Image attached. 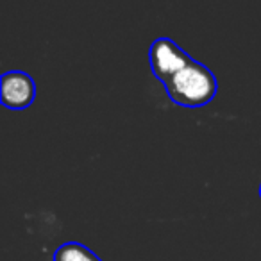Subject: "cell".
Instances as JSON below:
<instances>
[{"label": "cell", "instance_id": "obj_1", "mask_svg": "<svg viewBox=\"0 0 261 261\" xmlns=\"http://www.w3.org/2000/svg\"><path fill=\"white\" fill-rule=\"evenodd\" d=\"M167 93L175 104L185 108H200L217 95V79L207 66L192 61L177 72L167 84Z\"/></svg>", "mask_w": 261, "mask_h": 261}, {"label": "cell", "instance_id": "obj_2", "mask_svg": "<svg viewBox=\"0 0 261 261\" xmlns=\"http://www.w3.org/2000/svg\"><path fill=\"white\" fill-rule=\"evenodd\" d=\"M149 59L152 73L160 81H163V84H167L175 73L181 72L185 66L193 61L170 38H158L150 47Z\"/></svg>", "mask_w": 261, "mask_h": 261}, {"label": "cell", "instance_id": "obj_3", "mask_svg": "<svg viewBox=\"0 0 261 261\" xmlns=\"http://www.w3.org/2000/svg\"><path fill=\"white\" fill-rule=\"evenodd\" d=\"M2 104L9 109H23L31 106L36 97V84L33 77L18 70L6 72L0 83Z\"/></svg>", "mask_w": 261, "mask_h": 261}, {"label": "cell", "instance_id": "obj_4", "mask_svg": "<svg viewBox=\"0 0 261 261\" xmlns=\"http://www.w3.org/2000/svg\"><path fill=\"white\" fill-rule=\"evenodd\" d=\"M54 261H100V257L81 243L68 242L54 252Z\"/></svg>", "mask_w": 261, "mask_h": 261}, {"label": "cell", "instance_id": "obj_5", "mask_svg": "<svg viewBox=\"0 0 261 261\" xmlns=\"http://www.w3.org/2000/svg\"><path fill=\"white\" fill-rule=\"evenodd\" d=\"M259 195H261V186H259Z\"/></svg>", "mask_w": 261, "mask_h": 261}]
</instances>
